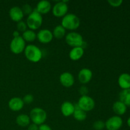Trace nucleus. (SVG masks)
I'll list each match as a JSON object with an SVG mask.
<instances>
[{
	"label": "nucleus",
	"instance_id": "1",
	"mask_svg": "<svg viewBox=\"0 0 130 130\" xmlns=\"http://www.w3.org/2000/svg\"><path fill=\"white\" fill-rule=\"evenodd\" d=\"M24 54L27 59L33 63L39 62L43 57V52L41 50L32 44L26 46L24 50Z\"/></svg>",
	"mask_w": 130,
	"mask_h": 130
},
{
	"label": "nucleus",
	"instance_id": "2",
	"mask_svg": "<svg viewBox=\"0 0 130 130\" xmlns=\"http://www.w3.org/2000/svg\"><path fill=\"white\" fill-rule=\"evenodd\" d=\"M81 24L79 18L74 13H67L62 17L61 25L66 30H74L79 28Z\"/></svg>",
	"mask_w": 130,
	"mask_h": 130
},
{
	"label": "nucleus",
	"instance_id": "3",
	"mask_svg": "<svg viewBox=\"0 0 130 130\" xmlns=\"http://www.w3.org/2000/svg\"><path fill=\"white\" fill-rule=\"evenodd\" d=\"M43 20V16L41 14L38 12L36 10H34L32 12L27 16L25 22L29 29L35 30L41 26Z\"/></svg>",
	"mask_w": 130,
	"mask_h": 130
},
{
	"label": "nucleus",
	"instance_id": "4",
	"mask_svg": "<svg viewBox=\"0 0 130 130\" xmlns=\"http://www.w3.org/2000/svg\"><path fill=\"white\" fill-rule=\"evenodd\" d=\"M30 121L34 124L39 126L44 124L47 119L46 112L40 107H34L30 110Z\"/></svg>",
	"mask_w": 130,
	"mask_h": 130
},
{
	"label": "nucleus",
	"instance_id": "5",
	"mask_svg": "<svg viewBox=\"0 0 130 130\" xmlns=\"http://www.w3.org/2000/svg\"><path fill=\"white\" fill-rule=\"evenodd\" d=\"M25 47H26L25 41L21 36L17 38H13L10 42V50L14 54H20L24 52Z\"/></svg>",
	"mask_w": 130,
	"mask_h": 130
},
{
	"label": "nucleus",
	"instance_id": "6",
	"mask_svg": "<svg viewBox=\"0 0 130 130\" xmlns=\"http://www.w3.org/2000/svg\"><path fill=\"white\" fill-rule=\"evenodd\" d=\"M66 41L70 46L81 47L84 42V39L81 34L76 32H71L66 36Z\"/></svg>",
	"mask_w": 130,
	"mask_h": 130
},
{
	"label": "nucleus",
	"instance_id": "7",
	"mask_svg": "<svg viewBox=\"0 0 130 130\" xmlns=\"http://www.w3.org/2000/svg\"><path fill=\"white\" fill-rule=\"evenodd\" d=\"M77 105L79 109L86 112L91 111L95 108V102L91 96L85 95V96H81L79 98Z\"/></svg>",
	"mask_w": 130,
	"mask_h": 130
},
{
	"label": "nucleus",
	"instance_id": "8",
	"mask_svg": "<svg viewBox=\"0 0 130 130\" xmlns=\"http://www.w3.org/2000/svg\"><path fill=\"white\" fill-rule=\"evenodd\" d=\"M67 0L58 1L52 7V13L56 17H63L67 14L69 7Z\"/></svg>",
	"mask_w": 130,
	"mask_h": 130
},
{
	"label": "nucleus",
	"instance_id": "9",
	"mask_svg": "<svg viewBox=\"0 0 130 130\" xmlns=\"http://www.w3.org/2000/svg\"><path fill=\"white\" fill-rule=\"evenodd\" d=\"M105 124V128L107 130H119L123 126V121L120 116H114L109 118Z\"/></svg>",
	"mask_w": 130,
	"mask_h": 130
},
{
	"label": "nucleus",
	"instance_id": "10",
	"mask_svg": "<svg viewBox=\"0 0 130 130\" xmlns=\"http://www.w3.org/2000/svg\"><path fill=\"white\" fill-rule=\"evenodd\" d=\"M53 38V33L48 29H41L36 34V39H38L40 43L43 44L50 43Z\"/></svg>",
	"mask_w": 130,
	"mask_h": 130
},
{
	"label": "nucleus",
	"instance_id": "11",
	"mask_svg": "<svg viewBox=\"0 0 130 130\" xmlns=\"http://www.w3.org/2000/svg\"><path fill=\"white\" fill-rule=\"evenodd\" d=\"M61 85L66 88H70L74 84V77L71 73L64 72L62 73L59 77Z\"/></svg>",
	"mask_w": 130,
	"mask_h": 130
},
{
	"label": "nucleus",
	"instance_id": "12",
	"mask_svg": "<svg viewBox=\"0 0 130 130\" xmlns=\"http://www.w3.org/2000/svg\"><path fill=\"white\" fill-rule=\"evenodd\" d=\"M78 80L81 83L87 84L90 82L93 77V72L91 70L88 68H83L79 72Z\"/></svg>",
	"mask_w": 130,
	"mask_h": 130
},
{
	"label": "nucleus",
	"instance_id": "13",
	"mask_svg": "<svg viewBox=\"0 0 130 130\" xmlns=\"http://www.w3.org/2000/svg\"><path fill=\"white\" fill-rule=\"evenodd\" d=\"M9 16L10 19L14 22H19L22 20L24 17V14L21 8L19 6H13L9 11Z\"/></svg>",
	"mask_w": 130,
	"mask_h": 130
},
{
	"label": "nucleus",
	"instance_id": "14",
	"mask_svg": "<svg viewBox=\"0 0 130 130\" xmlns=\"http://www.w3.org/2000/svg\"><path fill=\"white\" fill-rule=\"evenodd\" d=\"M24 106L22 99L19 97H13L9 100L8 107L13 111H19L22 110Z\"/></svg>",
	"mask_w": 130,
	"mask_h": 130
},
{
	"label": "nucleus",
	"instance_id": "15",
	"mask_svg": "<svg viewBox=\"0 0 130 130\" xmlns=\"http://www.w3.org/2000/svg\"><path fill=\"white\" fill-rule=\"evenodd\" d=\"M61 112L65 117H69L73 115L75 110V105L69 101H65L61 105Z\"/></svg>",
	"mask_w": 130,
	"mask_h": 130
},
{
	"label": "nucleus",
	"instance_id": "16",
	"mask_svg": "<svg viewBox=\"0 0 130 130\" xmlns=\"http://www.w3.org/2000/svg\"><path fill=\"white\" fill-rule=\"evenodd\" d=\"M51 9H52L51 3L48 0H42L38 3L35 10L39 13L43 15V14L48 13Z\"/></svg>",
	"mask_w": 130,
	"mask_h": 130
},
{
	"label": "nucleus",
	"instance_id": "17",
	"mask_svg": "<svg viewBox=\"0 0 130 130\" xmlns=\"http://www.w3.org/2000/svg\"><path fill=\"white\" fill-rule=\"evenodd\" d=\"M118 84L123 90L130 89V74L128 73H123L119 76Z\"/></svg>",
	"mask_w": 130,
	"mask_h": 130
},
{
	"label": "nucleus",
	"instance_id": "18",
	"mask_svg": "<svg viewBox=\"0 0 130 130\" xmlns=\"http://www.w3.org/2000/svg\"><path fill=\"white\" fill-rule=\"evenodd\" d=\"M85 53V50L81 47H74L69 52V58L72 60L76 61L81 59Z\"/></svg>",
	"mask_w": 130,
	"mask_h": 130
},
{
	"label": "nucleus",
	"instance_id": "19",
	"mask_svg": "<svg viewBox=\"0 0 130 130\" xmlns=\"http://www.w3.org/2000/svg\"><path fill=\"white\" fill-rule=\"evenodd\" d=\"M112 109L114 113L116 114L117 116H119L125 114L127 110V106L119 100L114 103L112 105Z\"/></svg>",
	"mask_w": 130,
	"mask_h": 130
},
{
	"label": "nucleus",
	"instance_id": "20",
	"mask_svg": "<svg viewBox=\"0 0 130 130\" xmlns=\"http://www.w3.org/2000/svg\"><path fill=\"white\" fill-rule=\"evenodd\" d=\"M16 123L20 127H27L30 124V119L29 115L25 114H21L17 116L16 118Z\"/></svg>",
	"mask_w": 130,
	"mask_h": 130
},
{
	"label": "nucleus",
	"instance_id": "21",
	"mask_svg": "<svg viewBox=\"0 0 130 130\" xmlns=\"http://www.w3.org/2000/svg\"><path fill=\"white\" fill-rule=\"evenodd\" d=\"M72 116L74 118L78 121H83L87 118V114L86 112L79 109L77 104L75 105V110Z\"/></svg>",
	"mask_w": 130,
	"mask_h": 130
},
{
	"label": "nucleus",
	"instance_id": "22",
	"mask_svg": "<svg viewBox=\"0 0 130 130\" xmlns=\"http://www.w3.org/2000/svg\"><path fill=\"white\" fill-rule=\"evenodd\" d=\"M119 101L125 104L126 106H130V89L123 90L119 93Z\"/></svg>",
	"mask_w": 130,
	"mask_h": 130
},
{
	"label": "nucleus",
	"instance_id": "23",
	"mask_svg": "<svg viewBox=\"0 0 130 130\" xmlns=\"http://www.w3.org/2000/svg\"><path fill=\"white\" fill-rule=\"evenodd\" d=\"M22 37L25 42L31 43L34 41L36 39V33L34 32V30L27 29L22 33Z\"/></svg>",
	"mask_w": 130,
	"mask_h": 130
},
{
	"label": "nucleus",
	"instance_id": "24",
	"mask_svg": "<svg viewBox=\"0 0 130 130\" xmlns=\"http://www.w3.org/2000/svg\"><path fill=\"white\" fill-rule=\"evenodd\" d=\"M66 29L62 25H58L53 29V36L57 39H62L66 35Z\"/></svg>",
	"mask_w": 130,
	"mask_h": 130
},
{
	"label": "nucleus",
	"instance_id": "25",
	"mask_svg": "<svg viewBox=\"0 0 130 130\" xmlns=\"http://www.w3.org/2000/svg\"><path fill=\"white\" fill-rule=\"evenodd\" d=\"M95 130H103L105 128V122L102 120H96L93 124Z\"/></svg>",
	"mask_w": 130,
	"mask_h": 130
},
{
	"label": "nucleus",
	"instance_id": "26",
	"mask_svg": "<svg viewBox=\"0 0 130 130\" xmlns=\"http://www.w3.org/2000/svg\"><path fill=\"white\" fill-rule=\"evenodd\" d=\"M27 25L25 22L21 20V21L17 22V29L19 32H24L25 30H27Z\"/></svg>",
	"mask_w": 130,
	"mask_h": 130
},
{
	"label": "nucleus",
	"instance_id": "27",
	"mask_svg": "<svg viewBox=\"0 0 130 130\" xmlns=\"http://www.w3.org/2000/svg\"><path fill=\"white\" fill-rule=\"evenodd\" d=\"M21 9L22 10L24 15H27V16L29 15H30V14L32 12L33 10H34L32 9V6L28 3L24 4L22 6V7L21 8Z\"/></svg>",
	"mask_w": 130,
	"mask_h": 130
},
{
	"label": "nucleus",
	"instance_id": "28",
	"mask_svg": "<svg viewBox=\"0 0 130 130\" xmlns=\"http://www.w3.org/2000/svg\"><path fill=\"white\" fill-rule=\"evenodd\" d=\"M34 97L32 94H27L25 96H24L23 97L22 100L24 102V104H30L31 103H32V102L34 101Z\"/></svg>",
	"mask_w": 130,
	"mask_h": 130
},
{
	"label": "nucleus",
	"instance_id": "29",
	"mask_svg": "<svg viewBox=\"0 0 130 130\" xmlns=\"http://www.w3.org/2000/svg\"><path fill=\"white\" fill-rule=\"evenodd\" d=\"M123 2V0H108V3L112 7H119Z\"/></svg>",
	"mask_w": 130,
	"mask_h": 130
},
{
	"label": "nucleus",
	"instance_id": "30",
	"mask_svg": "<svg viewBox=\"0 0 130 130\" xmlns=\"http://www.w3.org/2000/svg\"><path fill=\"white\" fill-rule=\"evenodd\" d=\"M79 93L81 96L88 95V88L85 86H81L79 89Z\"/></svg>",
	"mask_w": 130,
	"mask_h": 130
},
{
	"label": "nucleus",
	"instance_id": "31",
	"mask_svg": "<svg viewBox=\"0 0 130 130\" xmlns=\"http://www.w3.org/2000/svg\"><path fill=\"white\" fill-rule=\"evenodd\" d=\"M39 130H52V129L49 125L44 123V124H41V125L39 126Z\"/></svg>",
	"mask_w": 130,
	"mask_h": 130
},
{
	"label": "nucleus",
	"instance_id": "32",
	"mask_svg": "<svg viewBox=\"0 0 130 130\" xmlns=\"http://www.w3.org/2000/svg\"><path fill=\"white\" fill-rule=\"evenodd\" d=\"M27 130H39V126L32 123L27 126Z\"/></svg>",
	"mask_w": 130,
	"mask_h": 130
},
{
	"label": "nucleus",
	"instance_id": "33",
	"mask_svg": "<svg viewBox=\"0 0 130 130\" xmlns=\"http://www.w3.org/2000/svg\"><path fill=\"white\" fill-rule=\"evenodd\" d=\"M13 38H17V37L20 36V32L18 31L17 30H14L13 32Z\"/></svg>",
	"mask_w": 130,
	"mask_h": 130
},
{
	"label": "nucleus",
	"instance_id": "34",
	"mask_svg": "<svg viewBox=\"0 0 130 130\" xmlns=\"http://www.w3.org/2000/svg\"><path fill=\"white\" fill-rule=\"evenodd\" d=\"M127 124H128V126L130 128V117L128 119V120H127Z\"/></svg>",
	"mask_w": 130,
	"mask_h": 130
}]
</instances>
